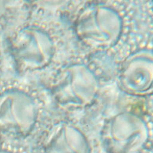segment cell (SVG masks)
Instances as JSON below:
<instances>
[{"mask_svg":"<svg viewBox=\"0 0 153 153\" xmlns=\"http://www.w3.org/2000/svg\"><path fill=\"white\" fill-rule=\"evenodd\" d=\"M99 90V83L95 74L80 63L62 69L52 87L57 102L62 106L73 109H81L91 105Z\"/></svg>","mask_w":153,"mask_h":153,"instance_id":"cell-2","label":"cell"},{"mask_svg":"<svg viewBox=\"0 0 153 153\" xmlns=\"http://www.w3.org/2000/svg\"><path fill=\"white\" fill-rule=\"evenodd\" d=\"M149 137L145 121L129 112L115 115L105 123L102 131L103 142L110 153H139Z\"/></svg>","mask_w":153,"mask_h":153,"instance_id":"cell-3","label":"cell"},{"mask_svg":"<svg viewBox=\"0 0 153 153\" xmlns=\"http://www.w3.org/2000/svg\"><path fill=\"white\" fill-rule=\"evenodd\" d=\"M123 21L118 13L104 5H91L79 14L75 23L78 38L94 49H107L119 41Z\"/></svg>","mask_w":153,"mask_h":153,"instance_id":"cell-1","label":"cell"},{"mask_svg":"<svg viewBox=\"0 0 153 153\" xmlns=\"http://www.w3.org/2000/svg\"><path fill=\"white\" fill-rule=\"evenodd\" d=\"M38 117V107L30 96L20 92L10 93L0 102V120L23 134L28 133Z\"/></svg>","mask_w":153,"mask_h":153,"instance_id":"cell-6","label":"cell"},{"mask_svg":"<svg viewBox=\"0 0 153 153\" xmlns=\"http://www.w3.org/2000/svg\"><path fill=\"white\" fill-rule=\"evenodd\" d=\"M16 51L24 67L30 70H41L51 62L55 47L52 38L45 31L38 28H27L18 35Z\"/></svg>","mask_w":153,"mask_h":153,"instance_id":"cell-5","label":"cell"},{"mask_svg":"<svg viewBox=\"0 0 153 153\" xmlns=\"http://www.w3.org/2000/svg\"><path fill=\"white\" fill-rule=\"evenodd\" d=\"M118 81L120 88L129 95L153 94V51L141 49L127 57L120 67Z\"/></svg>","mask_w":153,"mask_h":153,"instance_id":"cell-4","label":"cell"},{"mask_svg":"<svg viewBox=\"0 0 153 153\" xmlns=\"http://www.w3.org/2000/svg\"><path fill=\"white\" fill-rule=\"evenodd\" d=\"M45 153H89L88 141L78 128L69 123L56 124L44 141Z\"/></svg>","mask_w":153,"mask_h":153,"instance_id":"cell-7","label":"cell"}]
</instances>
